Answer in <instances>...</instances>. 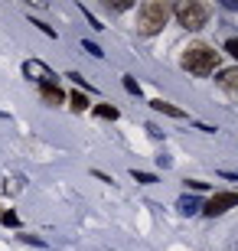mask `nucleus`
I'll return each instance as SVG.
<instances>
[{
  "label": "nucleus",
  "instance_id": "20e7f679",
  "mask_svg": "<svg viewBox=\"0 0 238 251\" xmlns=\"http://www.w3.org/2000/svg\"><path fill=\"white\" fill-rule=\"evenodd\" d=\"M23 75H26V78H36V85H59V78H55L53 69L43 65V62H36V59L23 62Z\"/></svg>",
  "mask_w": 238,
  "mask_h": 251
},
{
  "label": "nucleus",
  "instance_id": "4468645a",
  "mask_svg": "<svg viewBox=\"0 0 238 251\" xmlns=\"http://www.w3.org/2000/svg\"><path fill=\"white\" fill-rule=\"evenodd\" d=\"M3 225H20L17 212H3Z\"/></svg>",
  "mask_w": 238,
  "mask_h": 251
},
{
  "label": "nucleus",
  "instance_id": "f8f14e48",
  "mask_svg": "<svg viewBox=\"0 0 238 251\" xmlns=\"http://www.w3.org/2000/svg\"><path fill=\"white\" fill-rule=\"evenodd\" d=\"M124 88H128L131 95H140V85L134 82V78H131V75H124Z\"/></svg>",
  "mask_w": 238,
  "mask_h": 251
},
{
  "label": "nucleus",
  "instance_id": "6e6552de",
  "mask_svg": "<svg viewBox=\"0 0 238 251\" xmlns=\"http://www.w3.org/2000/svg\"><path fill=\"white\" fill-rule=\"evenodd\" d=\"M150 108H154V111H163V114H170V118H186V114L180 111V108H176V104L163 101V98H157V101H150Z\"/></svg>",
  "mask_w": 238,
  "mask_h": 251
},
{
  "label": "nucleus",
  "instance_id": "9d476101",
  "mask_svg": "<svg viewBox=\"0 0 238 251\" xmlns=\"http://www.w3.org/2000/svg\"><path fill=\"white\" fill-rule=\"evenodd\" d=\"M20 189H23V179H20V176L3 179V193H20Z\"/></svg>",
  "mask_w": 238,
  "mask_h": 251
},
{
  "label": "nucleus",
  "instance_id": "423d86ee",
  "mask_svg": "<svg viewBox=\"0 0 238 251\" xmlns=\"http://www.w3.org/2000/svg\"><path fill=\"white\" fill-rule=\"evenodd\" d=\"M39 95H43V101H46V104H55V108L65 101V92L59 88V85H39Z\"/></svg>",
  "mask_w": 238,
  "mask_h": 251
},
{
  "label": "nucleus",
  "instance_id": "0eeeda50",
  "mask_svg": "<svg viewBox=\"0 0 238 251\" xmlns=\"http://www.w3.org/2000/svg\"><path fill=\"white\" fill-rule=\"evenodd\" d=\"M219 85L232 95V98H238V69H225V72L219 75Z\"/></svg>",
  "mask_w": 238,
  "mask_h": 251
},
{
  "label": "nucleus",
  "instance_id": "ddd939ff",
  "mask_svg": "<svg viewBox=\"0 0 238 251\" xmlns=\"http://www.w3.org/2000/svg\"><path fill=\"white\" fill-rule=\"evenodd\" d=\"M131 176L137 179V183H157V179L150 176V173H140V170H134V173H131Z\"/></svg>",
  "mask_w": 238,
  "mask_h": 251
},
{
  "label": "nucleus",
  "instance_id": "dca6fc26",
  "mask_svg": "<svg viewBox=\"0 0 238 251\" xmlns=\"http://www.w3.org/2000/svg\"><path fill=\"white\" fill-rule=\"evenodd\" d=\"M85 52H92V56H105V52H101V49L95 46V43H85Z\"/></svg>",
  "mask_w": 238,
  "mask_h": 251
},
{
  "label": "nucleus",
  "instance_id": "f3484780",
  "mask_svg": "<svg viewBox=\"0 0 238 251\" xmlns=\"http://www.w3.org/2000/svg\"><path fill=\"white\" fill-rule=\"evenodd\" d=\"M69 78H72L75 85H85V78H82V75H79V72H69ZM85 88H88V85H85Z\"/></svg>",
  "mask_w": 238,
  "mask_h": 251
},
{
  "label": "nucleus",
  "instance_id": "2eb2a0df",
  "mask_svg": "<svg viewBox=\"0 0 238 251\" xmlns=\"http://www.w3.org/2000/svg\"><path fill=\"white\" fill-rule=\"evenodd\" d=\"M225 49H229L232 56H235V59H238V39H229V43H225Z\"/></svg>",
  "mask_w": 238,
  "mask_h": 251
},
{
  "label": "nucleus",
  "instance_id": "7ed1b4c3",
  "mask_svg": "<svg viewBox=\"0 0 238 251\" xmlns=\"http://www.w3.org/2000/svg\"><path fill=\"white\" fill-rule=\"evenodd\" d=\"M209 13H212L209 3H199V0H183V3H176V7H173V17L180 20V26H186V29L206 26Z\"/></svg>",
  "mask_w": 238,
  "mask_h": 251
},
{
  "label": "nucleus",
  "instance_id": "f03ea898",
  "mask_svg": "<svg viewBox=\"0 0 238 251\" xmlns=\"http://www.w3.org/2000/svg\"><path fill=\"white\" fill-rule=\"evenodd\" d=\"M183 69L192 75H212L219 69V52L209 46H189L183 52Z\"/></svg>",
  "mask_w": 238,
  "mask_h": 251
},
{
  "label": "nucleus",
  "instance_id": "1a4fd4ad",
  "mask_svg": "<svg viewBox=\"0 0 238 251\" xmlns=\"http://www.w3.org/2000/svg\"><path fill=\"white\" fill-rule=\"evenodd\" d=\"M95 114H98V118L114 121V118H118V108H114V104H98V108H95Z\"/></svg>",
  "mask_w": 238,
  "mask_h": 251
},
{
  "label": "nucleus",
  "instance_id": "9b49d317",
  "mask_svg": "<svg viewBox=\"0 0 238 251\" xmlns=\"http://www.w3.org/2000/svg\"><path fill=\"white\" fill-rule=\"evenodd\" d=\"M69 104H72L75 111H85V108H88V101H85V95H82V92H75L72 98H69Z\"/></svg>",
  "mask_w": 238,
  "mask_h": 251
},
{
  "label": "nucleus",
  "instance_id": "39448f33",
  "mask_svg": "<svg viewBox=\"0 0 238 251\" xmlns=\"http://www.w3.org/2000/svg\"><path fill=\"white\" fill-rule=\"evenodd\" d=\"M232 205H238V193H215L209 202L202 205V212L209 215V219H215V215H222L225 209H232Z\"/></svg>",
  "mask_w": 238,
  "mask_h": 251
},
{
  "label": "nucleus",
  "instance_id": "f257e3e1",
  "mask_svg": "<svg viewBox=\"0 0 238 251\" xmlns=\"http://www.w3.org/2000/svg\"><path fill=\"white\" fill-rule=\"evenodd\" d=\"M170 13H173V7H170L166 0H147V3H140V10H137V33L140 36H157V33L166 26Z\"/></svg>",
  "mask_w": 238,
  "mask_h": 251
}]
</instances>
